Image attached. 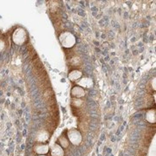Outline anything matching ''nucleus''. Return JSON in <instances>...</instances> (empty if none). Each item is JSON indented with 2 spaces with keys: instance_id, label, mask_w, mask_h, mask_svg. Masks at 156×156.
Here are the masks:
<instances>
[{
  "instance_id": "13",
  "label": "nucleus",
  "mask_w": 156,
  "mask_h": 156,
  "mask_svg": "<svg viewBox=\"0 0 156 156\" xmlns=\"http://www.w3.org/2000/svg\"><path fill=\"white\" fill-rule=\"evenodd\" d=\"M5 42L3 40H0V51H2V50L5 49Z\"/></svg>"
},
{
  "instance_id": "11",
  "label": "nucleus",
  "mask_w": 156,
  "mask_h": 156,
  "mask_svg": "<svg viewBox=\"0 0 156 156\" xmlns=\"http://www.w3.org/2000/svg\"><path fill=\"white\" fill-rule=\"evenodd\" d=\"M58 144L61 146L62 148H67L69 145V140H68V138H66L64 135H62L59 137L58 139Z\"/></svg>"
},
{
  "instance_id": "7",
  "label": "nucleus",
  "mask_w": 156,
  "mask_h": 156,
  "mask_svg": "<svg viewBox=\"0 0 156 156\" xmlns=\"http://www.w3.org/2000/svg\"><path fill=\"white\" fill-rule=\"evenodd\" d=\"M85 95V91L82 87L76 86L74 87L71 90V95L74 96L75 98H79V97H83Z\"/></svg>"
},
{
  "instance_id": "3",
  "label": "nucleus",
  "mask_w": 156,
  "mask_h": 156,
  "mask_svg": "<svg viewBox=\"0 0 156 156\" xmlns=\"http://www.w3.org/2000/svg\"><path fill=\"white\" fill-rule=\"evenodd\" d=\"M12 39L16 44H23L26 41V32L24 31L23 29H17L12 35Z\"/></svg>"
},
{
  "instance_id": "14",
  "label": "nucleus",
  "mask_w": 156,
  "mask_h": 156,
  "mask_svg": "<svg viewBox=\"0 0 156 156\" xmlns=\"http://www.w3.org/2000/svg\"><path fill=\"white\" fill-rule=\"evenodd\" d=\"M152 88L154 89V90H155V78L153 79V82H152Z\"/></svg>"
},
{
  "instance_id": "9",
  "label": "nucleus",
  "mask_w": 156,
  "mask_h": 156,
  "mask_svg": "<svg viewBox=\"0 0 156 156\" xmlns=\"http://www.w3.org/2000/svg\"><path fill=\"white\" fill-rule=\"evenodd\" d=\"M146 120L150 123H155V109H151L146 113Z\"/></svg>"
},
{
  "instance_id": "1",
  "label": "nucleus",
  "mask_w": 156,
  "mask_h": 156,
  "mask_svg": "<svg viewBox=\"0 0 156 156\" xmlns=\"http://www.w3.org/2000/svg\"><path fill=\"white\" fill-rule=\"evenodd\" d=\"M59 40L64 48H72L76 44V37L69 31L62 33L59 37Z\"/></svg>"
},
{
  "instance_id": "15",
  "label": "nucleus",
  "mask_w": 156,
  "mask_h": 156,
  "mask_svg": "<svg viewBox=\"0 0 156 156\" xmlns=\"http://www.w3.org/2000/svg\"><path fill=\"white\" fill-rule=\"evenodd\" d=\"M37 156H46V155H37Z\"/></svg>"
},
{
  "instance_id": "8",
  "label": "nucleus",
  "mask_w": 156,
  "mask_h": 156,
  "mask_svg": "<svg viewBox=\"0 0 156 156\" xmlns=\"http://www.w3.org/2000/svg\"><path fill=\"white\" fill-rule=\"evenodd\" d=\"M78 85H80L83 89V88H91L92 86H93V82H92V80L90 79V78L88 77H84L83 78L81 81H79L77 83Z\"/></svg>"
},
{
  "instance_id": "10",
  "label": "nucleus",
  "mask_w": 156,
  "mask_h": 156,
  "mask_svg": "<svg viewBox=\"0 0 156 156\" xmlns=\"http://www.w3.org/2000/svg\"><path fill=\"white\" fill-rule=\"evenodd\" d=\"M82 76H83V73L77 70V69H75V70H72L71 72L69 74V78L70 81L76 82V81H77L79 78L82 77Z\"/></svg>"
},
{
  "instance_id": "12",
  "label": "nucleus",
  "mask_w": 156,
  "mask_h": 156,
  "mask_svg": "<svg viewBox=\"0 0 156 156\" xmlns=\"http://www.w3.org/2000/svg\"><path fill=\"white\" fill-rule=\"evenodd\" d=\"M83 103V100H81V99H77V98L72 99V105L73 106L76 107V108L82 106Z\"/></svg>"
},
{
  "instance_id": "6",
  "label": "nucleus",
  "mask_w": 156,
  "mask_h": 156,
  "mask_svg": "<svg viewBox=\"0 0 156 156\" xmlns=\"http://www.w3.org/2000/svg\"><path fill=\"white\" fill-rule=\"evenodd\" d=\"M51 156H64V151L59 144H54L50 149Z\"/></svg>"
},
{
  "instance_id": "2",
  "label": "nucleus",
  "mask_w": 156,
  "mask_h": 156,
  "mask_svg": "<svg viewBox=\"0 0 156 156\" xmlns=\"http://www.w3.org/2000/svg\"><path fill=\"white\" fill-rule=\"evenodd\" d=\"M68 135V140L72 143L73 145L78 146L81 144L82 140H83V136L81 133L78 131L77 129L76 128H73V129H70L69 130L67 133Z\"/></svg>"
},
{
  "instance_id": "4",
  "label": "nucleus",
  "mask_w": 156,
  "mask_h": 156,
  "mask_svg": "<svg viewBox=\"0 0 156 156\" xmlns=\"http://www.w3.org/2000/svg\"><path fill=\"white\" fill-rule=\"evenodd\" d=\"M50 137L49 132L46 130H39L38 132L35 135V141H37V143H43L46 142Z\"/></svg>"
},
{
  "instance_id": "5",
  "label": "nucleus",
  "mask_w": 156,
  "mask_h": 156,
  "mask_svg": "<svg viewBox=\"0 0 156 156\" xmlns=\"http://www.w3.org/2000/svg\"><path fill=\"white\" fill-rule=\"evenodd\" d=\"M49 145L44 143H37L34 146V152L38 155H45L49 152Z\"/></svg>"
}]
</instances>
